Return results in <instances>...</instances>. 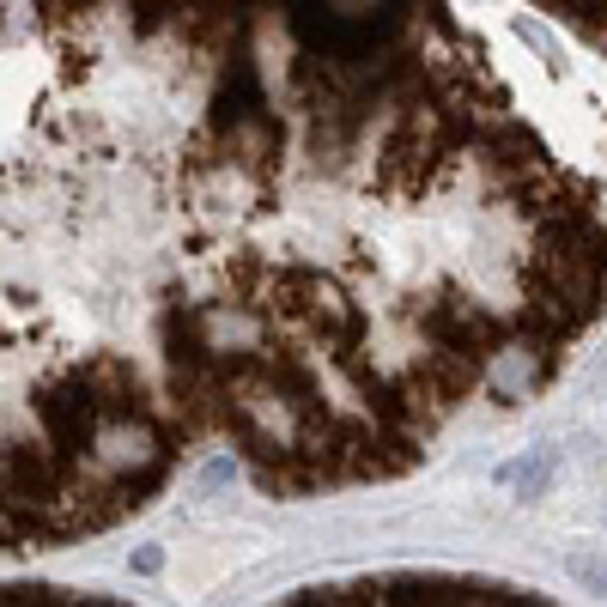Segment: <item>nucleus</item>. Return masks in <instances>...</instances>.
<instances>
[{"label":"nucleus","instance_id":"f257e3e1","mask_svg":"<svg viewBox=\"0 0 607 607\" xmlns=\"http://www.w3.org/2000/svg\"><path fill=\"white\" fill-rule=\"evenodd\" d=\"M504 480L523 486V492H541L547 486V462H511V468H504Z\"/></svg>","mask_w":607,"mask_h":607},{"label":"nucleus","instance_id":"f03ea898","mask_svg":"<svg viewBox=\"0 0 607 607\" xmlns=\"http://www.w3.org/2000/svg\"><path fill=\"white\" fill-rule=\"evenodd\" d=\"M571 571H577L595 595H607V565H602V559H571Z\"/></svg>","mask_w":607,"mask_h":607},{"label":"nucleus","instance_id":"7ed1b4c3","mask_svg":"<svg viewBox=\"0 0 607 607\" xmlns=\"http://www.w3.org/2000/svg\"><path fill=\"white\" fill-rule=\"evenodd\" d=\"M134 565H140V571H159L164 553H159V547H146V553H134Z\"/></svg>","mask_w":607,"mask_h":607}]
</instances>
